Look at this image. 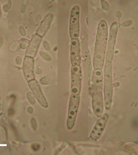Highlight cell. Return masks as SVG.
I'll return each instance as SVG.
<instances>
[{
    "instance_id": "cell-25",
    "label": "cell",
    "mask_w": 138,
    "mask_h": 155,
    "mask_svg": "<svg viewBox=\"0 0 138 155\" xmlns=\"http://www.w3.org/2000/svg\"><path fill=\"white\" fill-rule=\"evenodd\" d=\"M35 72L36 74H40L43 72V70L40 68H37L35 70Z\"/></svg>"
},
{
    "instance_id": "cell-22",
    "label": "cell",
    "mask_w": 138,
    "mask_h": 155,
    "mask_svg": "<svg viewBox=\"0 0 138 155\" xmlns=\"http://www.w3.org/2000/svg\"><path fill=\"white\" fill-rule=\"evenodd\" d=\"M42 20V17H41L40 15H37V16L36 17L35 19V23L36 24H39L40 21H41V20Z\"/></svg>"
},
{
    "instance_id": "cell-12",
    "label": "cell",
    "mask_w": 138,
    "mask_h": 155,
    "mask_svg": "<svg viewBox=\"0 0 138 155\" xmlns=\"http://www.w3.org/2000/svg\"><path fill=\"white\" fill-rule=\"evenodd\" d=\"M34 64V60L33 58L26 57L24 60L23 70L25 78L28 81L35 79L33 73Z\"/></svg>"
},
{
    "instance_id": "cell-21",
    "label": "cell",
    "mask_w": 138,
    "mask_h": 155,
    "mask_svg": "<svg viewBox=\"0 0 138 155\" xmlns=\"http://www.w3.org/2000/svg\"><path fill=\"white\" fill-rule=\"evenodd\" d=\"M43 44L46 50H50V46H49V43H48V42H46V41H44V42H43Z\"/></svg>"
},
{
    "instance_id": "cell-13",
    "label": "cell",
    "mask_w": 138,
    "mask_h": 155,
    "mask_svg": "<svg viewBox=\"0 0 138 155\" xmlns=\"http://www.w3.org/2000/svg\"><path fill=\"white\" fill-rule=\"evenodd\" d=\"M53 16L52 14H48L46 16L44 19L42 21L40 26L39 28L37 31V34L41 37H43L45 35L50 26L52 20Z\"/></svg>"
},
{
    "instance_id": "cell-9",
    "label": "cell",
    "mask_w": 138,
    "mask_h": 155,
    "mask_svg": "<svg viewBox=\"0 0 138 155\" xmlns=\"http://www.w3.org/2000/svg\"><path fill=\"white\" fill-rule=\"evenodd\" d=\"M71 60L72 66H80V49L78 39H71Z\"/></svg>"
},
{
    "instance_id": "cell-26",
    "label": "cell",
    "mask_w": 138,
    "mask_h": 155,
    "mask_svg": "<svg viewBox=\"0 0 138 155\" xmlns=\"http://www.w3.org/2000/svg\"><path fill=\"white\" fill-rule=\"evenodd\" d=\"M8 5H5L3 6V10L4 12H8Z\"/></svg>"
},
{
    "instance_id": "cell-30",
    "label": "cell",
    "mask_w": 138,
    "mask_h": 155,
    "mask_svg": "<svg viewBox=\"0 0 138 155\" xmlns=\"http://www.w3.org/2000/svg\"><path fill=\"white\" fill-rule=\"evenodd\" d=\"M1 15H2V11H1V5H0V17H1Z\"/></svg>"
},
{
    "instance_id": "cell-6",
    "label": "cell",
    "mask_w": 138,
    "mask_h": 155,
    "mask_svg": "<svg viewBox=\"0 0 138 155\" xmlns=\"http://www.w3.org/2000/svg\"><path fill=\"white\" fill-rule=\"evenodd\" d=\"M118 26L116 22L112 24L110 28L109 41L108 42L107 51L106 52V62L112 63L113 58L114 51L116 43V37Z\"/></svg>"
},
{
    "instance_id": "cell-18",
    "label": "cell",
    "mask_w": 138,
    "mask_h": 155,
    "mask_svg": "<svg viewBox=\"0 0 138 155\" xmlns=\"http://www.w3.org/2000/svg\"><path fill=\"white\" fill-rule=\"evenodd\" d=\"M19 32H20L22 36H24L26 35V31H25V28L22 25H21L19 27Z\"/></svg>"
},
{
    "instance_id": "cell-8",
    "label": "cell",
    "mask_w": 138,
    "mask_h": 155,
    "mask_svg": "<svg viewBox=\"0 0 138 155\" xmlns=\"http://www.w3.org/2000/svg\"><path fill=\"white\" fill-rule=\"evenodd\" d=\"M109 117V115L107 113L104 114L100 117V118L97 122L91 133L89 137L91 139L97 141L101 137L106 127Z\"/></svg>"
},
{
    "instance_id": "cell-5",
    "label": "cell",
    "mask_w": 138,
    "mask_h": 155,
    "mask_svg": "<svg viewBox=\"0 0 138 155\" xmlns=\"http://www.w3.org/2000/svg\"><path fill=\"white\" fill-rule=\"evenodd\" d=\"M79 7L75 6L71 10L69 23V33L71 39H78L79 35Z\"/></svg>"
},
{
    "instance_id": "cell-11",
    "label": "cell",
    "mask_w": 138,
    "mask_h": 155,
    "mask_svg": "<svg viewBox=\"0 0 138 155\" xmlns=\"http://www.w3.org/2000/svg\"><path fill=\"white\" fill-rule=\"evenodd\" d=\"M42 39V37L37 34L33 36L26 50V57L33 58L36 56Z\"/></svg>"
},
{
    "instance_id": "cell-24",
    "label": "cell",
    "mask_w": 138,
    "mask_h": 155,
    "mask_svg": "<svg viewBox=\"0 0 138 155\" xmlns=\"http://www.w3.org/2000/svg\"><path fill=\"white\" fill-rule=\"evenodd\" d=\"M26 9V5L24 4H23L22 5L21 7H20V11H21L22 13H25Z\"/></svg>"
},
{
    "instance_id": "cell-23",
    "label": "cell",
    "mask_w": 138,
    "mask_h": 155,
    "mask_svg": "<svg viewBox=\"0 0 138 155\" xmlns=\"http://www.w3.org/2000/svg\"><path fill=\"white\" fill-rule=\"evenodd\" d=\"M15 61H16L17 64H19V65H20L21 64L22 61V59L21 57L20 56L17 57L16 59H15Z\"/></svg>"
},
{
    "instance_id": "cell-28",
    "label": "cell",
    "mask_w": 138,
    "mask_h": 155,
    "mask_svg": "<svg viewBox=\"0 0 138 155\" xmlns=\"http://www.w3.org/2000/svg\"><path fill=\"white\" fill-rule=\"evenodd\" d=\"M29 110V111H28V112L29 113H32V111H33V109L31 107H29L28 109V110Z\"/></svg>"
},
{
    "instance_id": "cell-19",
    "label": "cell",
    "mask_w": 138,
    "mask_h": 155,
    "mask_svg": "<svg viewBox=\"0 0 138 155\" xmlns=\"http://www.w3.org/2000/svg\"><path fill=\"white\" fill-rule=\"evenodd\" d=\"M101 5L102 6V8H103L105 10V6H106V9H107V10L109 8V5L108 3L106 1H102Z\"/></svg>"
},
{
    "instance_id": "cell-17",
    "label": "cell",
    "mask_w": 138,
    "mask_h": 155,
    "mask_svg": "<svg viewBox=\"0 0 138 155\" xmlns=\"http://www.w3.org/2000/svg\"><path fill=\"white\" fill-rule=\"evenodd\" d=\"M40 54L41 56H42L43 59H45V60L48 61L51 60V58L50 56H49V54H47V53H45V52L41 51L40 52Z\"/></svg>"
},
{
    "instance_id": "cell-4",
    "label": "cell",
    "mask_w": 138,
    "mask_h": 155,
    "mask_svg": "<svg viewBox=\"0 0 138 155\" xmlns=\"http://www.w3.org/2000/svg\"><path fill=\"white\" fill-rule=\"evenodd\" d=\"M79 103V96L71 95L67 120V128L70 130L72 129L75 125Z\"/></svg>"
},
{
    "instance_id": "cell-1",
    "label": "cell",
    "mask_w": 138,
    "mask_h": 155,
    "mask_svg": "<svg viewBox=\"0 0 138 155\" xmlns=\"http://www.w3.org/2000/svg\"><path fill=\"white\" fill-rule=\"evenodd\" d=\"M108 38L107 24L105 21L102 20L99 24L97 32L93 59V66L94 69L102 70L103 67Z\"/></svg>"
},
{
    "instance_id": "cell-7",
    "label": "cell",
    "mask_w": 138,
    "mask_h": 155,
    "mask_svg": "<svg viewBox=\"0 0 138 155\" xmlns=\"http://www.w3.org/2000/svg\"><path fill=\"white\" fill-rule=\"evenodd\" d=\"M82 70L80 66L71 68V95L79 96L82 87Z\"/></svg>"
},
{
    "instance_id": "cell-14",
    "label": "cell",
    "mask_w": 138,
    "mask_h": 155,
    "mask_svg": "<svg viewBox=\"0 0 138 155\" xmlns=\"http://www.w3.org/2000/svg\"><path fill=\"white\" fill-rule=\"evenodd\" d=\"M52 81V78L50 76H44L40 80V82L42 84L47 85L50 83Z\"/></svg>"
},
{
    "instance_id": "cell-2",
    "label": "cell",
    "mask_w": 138,
    "mask_h": 155,
    "mask_svg": "<svg viewBox=\"0 0 138 155\" xmlns=\"http://www.w3.org/2000/svg\"><path fill=\"white\" fill-rule=\"evenodd\" d=\"M93 100L92 105L93 111L98 117L102 116L103 111V73L102 70L94 69L92 78Z\"/></svg>"
},
{
    "instance_id": "cell-27",
    "label": "cell",
    "mask_w": 138,
    "mask_h": 155,
    "mask_svg": "<svg viewBox=\"0 0 138 155\" xmlns=\"http://www.w3.org/2000/svg\"><path fill=\"white\" fill-rule=\"evenodd\" d=\"M12 6V1H9L8 2V8H10Z\"/></svg>"
},
{
    "instance_id": "cell-29",
    "label": "cell",
    "mask_w": 138,
    "mask_h": 155,
    "mask_svg": "<svg viewBox=\"0 0 138 155\" xmlns=\"http://www.w3.org/2000/svg\"><path fill=\"white\" fill-rule=\"evenodd\" d=\"M3 43V40L2 38H0V47H2Z\"/></svg>"
},
{
    "instance_id": "cell-15",
    "label": "cell",
    "mask_w": 138,
    "mask_h": 155,
    "mask_svg": "<svg viewBox=\"0 0 138 155\" xmlns=\"http://www.w3.org/2000/svg\"><path fill=\"white\" fill-rule=\"evenodd\" d=\"M27 97L29 101L30 102V103H31V104H33V105L35 104V99L33 94L31 92H27Z\"/></svg>"
},
{
    "instance_id": "cell-10",
    "label": "cell",
    "mask_w": 138,
    "mask_h": 155,
    "mask_svg": "<svg viewBox=\"0 0 138 155\" xmlns=\"http://www.w3.org/2000/svg\"><path fill=\"white\" fill-rule=\"evenodd\" d=\"M29 84L30 88L41 105L45 108L48 107V102L41 90L40 87L37 80L34 79L29 81Z\"/></svg>"
},
{
    "instance_id": "cell-20",
    "label": "cell",
    "mask_w": 138,
    "mask_h": 155,
    "mask_svg": "<svg viewBox=\"0 0 138 155\" xmlns=\"http://www.w3.org/2000/svg\"><path fill=\"white\" fill-rule=\"evenodd\" d=\"M31 122L32 128L35 130L37 128V123H36L35 120L34 118H32L31 119Z\"/></svg>"
},
{
    "instance_id": "cell-3",
    "label": "cell",
    "mask_w": 138,
    "mask_h": 155,
    "mask_svg": "<svg viewBox=\"0 0 138 155\" xmlns=\"http://www.w3.org/2000/svg\"><path fill=\"white\" fill-rule=\"evenodd\" d=\"M104 103L106 110L111 109L112 103L113 86L112 63L106 62L104 70Z\"/></svg>"
},
{
    "instance_id": "cell-16",
    "label": "cell",
    "mask_w": 138,
    "mask_h": 155,
    "mask_svg": "<svg viewBox=\"0 0 138 155\" xmlns=\"http://www.w3.org/2000/svg\"><path fill=\"white\" fill-rule=\"evenodd\" d=\"M29 41L28 40H23L20 43V47L22 49H26L29 45Z\"/></svg>"
}]
</instances>
